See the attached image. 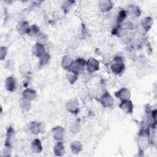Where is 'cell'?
I'll use <instances>...</instances> for the list:
<instances>
[{
  "label": "cell",
  "instance_id": "24",
  "mask_svg": "<svg viewBox=\"0 0 157 157\" xmlns=\"http://www.w3.org/2000/svg\"><path fill=\"white\" fill-rule=\"evenodd\" d=\"M40 33L39 28L36 25H33L29 26L28 34L31 37H36Z\"/></svg>",
  "mask_w": 157,
  "mask_h": 157
},
{
  "label": "cell",
  "instance_id": "29",
  "mask_svg": "<svg viewBox=\"0 0 157 157\" xmlns=\"http://www.w3.org/2000/svg\"><path fill=\"white\" fill-rule=\"evenodd\" d=\"M30 70H31L30 65L26 63L22 64L19 67V71L22 75H26L29 74V72H30Z\"/></svg>",
  "mask_w": 157,
  "mask_h": 157
},
{
  "label": "cell",
  "instance_id": "31",
  "mask_svg": "<svg viewBox=\"0 0 157 157\" xmlns=\"http://www.w3.org/2000/svg\"><path fill=\"white\" fill-rule=\"evenodd\" d=\"M20 105L22 109H23L25 110H28L31 107V101L29 100H27L23 98H22L20 101Z\"/></svg>",
  "mask_w": 157,
  "mask_h": 157
},
{
  "label": "cell",
  "instance_id": "3",
  "mask_svg": "<svg viewBox=\"0 0 157 157\" xmlns=\"http://www.w3.org/2000/svg\"><path fill=\"white\" fill-rule=\"evenodd\" d=\"M66 108L67 110L71 113L77 114L79 112L78 101L76 98H72L69 100L66 104Z\"/></svg>",
  "mask_w": 157,
  "mask_h": 157
},
{
  "label": "cell",
  "instance_id": "9",
  "mask_svg": "<svg viewBox=\"0 0 157 157\" xmlns=\"http://www.w3.org/2000/svg\"><path fill=\"white\" fill-rule=\"evenodd\" d=\"M43 125L40 122L31 121L29 124V129L32 134H38L42 131Z\"/></svg>",
  "mask_w": 157,
  "mask_h": 157
},
{
  "label": "cell",
  "instance_id": "23",
  "mask_svg": "<svg viewBox=\"0 0 157 157\" xmlns=\"http://www.w3.org/2000/svg\"><path fill=\"white\" fill-rule=\"evenodd\" d=\"M73 61L74 60L72 59V58L69 55L64 56L61 61V66L63 68L67 70V69L70 67Z\"/></svg>",
  "mask_w": 157,
  "mask_h": 157
},
{
  "label": "cell",
  "instance_id": "17",
  "mask_svg": "<svg viewBox=\"0 0 157 157\" xmlns=\"http://www.w3.org/2000/svg\"><path fill=\"white\" fill-rule=\"evenodd\" d=\"M22 95L23 98L31 101L36 98L37 93L32 88H27L23 91Z\"/></svg>",
  "mask_w": 157,
  "mask_h": 157
},
{
  "label": "cell",
  "instance_id": "7",
  "mask_svg": "<svg viewBox=\"0 0 157 157\" xmlns=\"http://www.w3.org/2000/svg\"><path fill=\"white\" fill-rule=\"evenodd\" d=\"M115 96L122 101L128 100L131 98V92L126 88H122L115 93Z\"/></svg>",
  "mask_w": 157,
  "mask_h": 157
},
{
  "label": "cell",
  "instance_id": "15",
  "mask_svg": "<svg viewBox=\"0 0 157 157\" xmlns=\"http://www.w3.org/2000/svg\"><path fill=\"white\" fill-rule=\"evenodd\" d=\"M15 135V131L12 127L9 126L7 130V134H6V139L5 142V146L6 147L10 148L11 144L12 142V140L14 137Z\"/></svg>",
  "mask_w": 157,
  "mask_h": 157
},
{
  "label": "cell",
  "instance_id": "33",
  "mask_svg": "<svg viewBox=\"0 0 157 157\" xmlns=\"http://www.w3.org/2000/svg\"><path fill=\"white\" fill-rule=\"evenodd\" d=\"M7 53V48L5 46H1L0 48V58L1 60H3Z\"/></svg>",
  "mask_w": 157,
  "mask_h": 157
},
{
  "label": "cell",
  "instance_id": "12",
  "mask_svg": "<svg viewBox=\"0 0 157 157\" xmlns=\"http://www.w3.org/2000/svg\"><path fill=\"white\" fill-rule=\"evenodd\" d=\"M127 13L132 17L136 18L140 15L141 10L140 8L135 4H131L128 7Z\"/></svg>",
  "mask_w": 157,
  "mask_h": 157
},
{
  "label": "cell",
  "instance_id": "11",
  "mask_svg": "<svg viewBox=\"0 0 157 157\" xmlns=\"http://www.w3.org/2000/svg\"><path fill=\"white\" fill-rule=\"evenodd\" d=\"M64 130L63 128L60 126H57L53 128L52 129L53 137L55 140L58 141H60L63 139L64 136Z\"/></svg>",
  "mask_w": 157,
  "mask_h": 157
},
{
  "label": "cell",
  "instance_id": "19",
  "mask_svg": "<svg viewBox=\"0 0 157 157\" xmlns=\"http://www.w3.org/2000/svg\"><path fill=\"white\" fill-rule=\"evenodd\" d=\"M54 153L57 156H62L65 153V149L64 146L62 142L58 141L55 145L54 149H53Z\"/></svg>",
  "mask_w": 157,
  "mask_h": 157
},
{
  "label": "cell",
  "instance_id": "2",
  "mask_svg": "<svg viewBox=\"0 0 157 157\" xmlns=\"http://www.w3.org/2000/svg\"><path fill=\"white\" fill-rule=\"evenodd\" d=\"M125 69L124 64L123 58L120 56H116L113 59V62L111 64V69L115 74H121Z\"/></svg>",
  "mask_w": 157,
  "mask_h": 157
},
{
  "label": "cell",
  "instance_id": "5",
  "mask_svg": "<svg viewBox=\"0 0 157 157\" xmlns=\"http://www.w3.org/2000/svg\"><path fill=\"white\" fill-rule=\"evenodd\" d=\"M4 85L6 90L10 92H14L17 88V80L13 77H8L6 78Z\"/></svg>",
  "mask_w": 157,
  "mask_h": 157
},
{
  "label": "cell",
  "instance_id": "27",
  "mask_svg": "<svg viewBox=\"0 0 157 157\" xmlns=\"http://www.w3.org/2000/svg\"><path fill=\"white\" fill-rule=\"evenodd\" d=\"M48 40V36L44 33H40L37 36V43L45 45Z\"/></svg>",
  "mask_w": 157,
  "mask_h": 157
},
{
  "label": "cell",
  "instance_id": "8",
  "mask_svg": "<svg viewBox=\"0 0 157 157\" xmlns=\"http://www.w3.org/2000/svg\"><path fill=\"white\" fill-rule=\"evenodd\" d=\"M139 135L140 136L137 140V145L139 150L143 151L148 147L149 144V139L148 137V134L140 133Z\"/></svg>",
  "mask_w": 157,
  "mask_h": 157
},
{
  "label": "cell",
  "instance_id": "6",
  "mask_svg": "<svg viewBox=\"0 0 157 157\" xmlns=\"http://www.w3.org/2000/svg\"><path fill=\"white\" fill-rule=\"evenodd\" d=\"M86 67L87 71L90 73H93L99 69V63L94 58H90L86 62Z\"/></svg>",
  "mask_w": 157,
  "mask_h": 157
},
{
  "label": "cell",
  "instance_id": "25",
  "mask_svg": "<svg viewBox=\"0 0 157 157\" xmlns=\"http://www.w3.org/2000/svg\"><path fill=\"white\" fill-rule=\"evenodd\" d=\"M127 16V12L123 9L120 10L117 17V25H121V23L124 20Z\"/></svg>",
  "mask_w": 157,
  "mask_h": 157
},
{
  "label": "cell",
  "instance_id": "14",
  "mask_svg": "<svg viewBox=\"0 0 157 157\" xmlns=\"http://www.w3.org/2000/svg\"><path fill=\"white\" fill-rule=\"evenodd\" d=\"M29 28V25L26 21H20L17 25V30L21 35L28 33Z\"/></svg>",
  "mask_w": 157,
  "mask_h": 157
},
{
  "label": "cell",
  "instance_id": "20",
  "mask_svg": "<svg viewBox=\"0 0 157 157\" xmlns=\"http://www.w3.org/2000/svg\"><path fill=\"white\" fill-rule=\"evenodd\" d=\"M152 25H153V19L150 17L144 18L141 21V25L145 31H149Z\"/></svg>",
  "mask_w": 157,
  "mask_h": 157
},
{
  "label": "cell",
  "instance_id": "13",
  "mask_svg": "<svg viewBox=\"0 0 157 157\" xmlns=\"http://www.w3.org/2000/svg\"><path fill=\"white\" fill-rule=\"evenodd\" d=\"M32 53L36 56L40 58L45 53L44 45L39 43H36L32 48Z\"/></svg>",
  "mask_w": 157,
  "mask_h": 157
},
{
  "label": "cell",
  "instance_id": "30",
  "mask_svg": "<svg viewBox=\"0 0 157 157\" xmlns=\"http://www.w3.org/2000/svg\"><path fill=\"white\" fill-rule=\"evenodd\" d=\"M77 76H78L77 75L69 71L66 73V77L67 80L69 83H71V84H73L76 82V80H77Z\"/></svg>",
  "mask_w": 157,
  "mask_h": 157
},
{
  "label": "cell",
  "instance_id": "18",
  "mask_svg": "<svg viewBox=\"0 0 157 157\" xmlns=\"http://www.w3.org/2000/svg\"><path fill=\"white\" fill-rule=\"evenodd\" d=\"M31 147L32 151L34 153H40L42 150V146L41 142L37 139H36L32 141Z\"/></svg>",
  "mask_w": 157,
  "mask_h": 157
},
{
  "label": "cell",
  "instance_id": "28",
  "mask_svg": "<svg viewBox=\"0 0 157 157\" xmlns=\"http://www.w3.org/2000/svg\"><path fill=\"white\" fill-rule=\"evenodd\" d=\"M50 56L48 53H45L44 55H42L40 58H39V64L41 66L46 65L50 61Z\"/></svg>",
  "mask_w": 157,
  "mask_h": 157
},
{
  "label": "cell",
  "instance_id": "22",
  "mask_svg": "<svg viewBox=\"0 0 157 157\" xmlns=\"http://www.w3.org/2000/svg\"><path fill=\"white\" fill-rule=\"evenodd\" d=\"M71 150L72 152L74 154L78 153L82 149V144L77 140H75L71 142L70 145Z\"/></svg>",
  "mask_w": 157,
  "mask_h": 157
},
{
  "label": "cell",
  "instance_id": "4",
  "mask_svg": "<svg viewBox=\"0 0 157 157\" xmlns=\"http://www.w3.org/2000/svg\"><path fill=\"white\" fill-rule=\"evenodd\" d=\"M99 102L103 107L109 108L111 107L113 105L114 100L112 96L108 92H105L100 98Z\"/></svg>",
  "mask_w": 157,
  "mask_h": 157
},
{
  "label": "cell",
  "instance_id": "16",
  "mask_svg": "<svg viewBox=\"0 0 157 157\" xmlns=\"http://www.w3.org/2000/svg\"><path fill=\"white\" fill-rule=\"evenodd\" d=\"M99 7L101 10L103 12L110 10L113 7V3L109 0H102L99 2Z\"/></svg>",
  "mask_w": 157,
  "mask_h": 157
},
{
  "label": "cell",
  "instance_id": "21",
  "mask_svg": "<svg viewBox=\"0 0 157 157\" xmlns=\"http://www.w3.org/2000/svg\"><path fill=\"white\" fill-rule=\"evenodd\" d=\"M75 1H64L61 4V8L65 13H67L72 9Z\"/></svg>",
  "mask_w": 157,
  "mask_h": 157
},
{
  "label": "cell",
  "instance_id": "1",
  "mask_svg": "<svg viewBox=\"0 0 157 157\" xmlns=\"http://www.w3.org/2000/svg\"><path fill=\"white\" fill-rule=\"evenodd\" d=\"M86 62L83 58H77L72 61L67 71L78 75L83 70L85 66H86Z\"/></svg>",
  "mask_w": 157,
  "mask_h": 157
},
{
  "label": "cell",
  "instance_id": "10",
  "mask_svg": "<svg viewBox=\"0 0 157 157\" xmlns=\"http://www.w3.org/2000/svg\"><path fill=\"white\" fill-rule=\"evenodd\" d=\"M119 107L123 111L127 113H131L133 112V104L132 101L129 99L122 101Z\"/></svg>",
  "mask_w": 157,
  "mask_h": 157
},
{
  "label": "cell",
  "instance_id": "32",
  "mask_svg": "<svg viewBox=\"0 0 157 157\" xmlns=\"http://www.w3.org/2000/svg\"><path fill=\"white\" fill-rule=\"evenodd\" d=\"M70 130L73 134L78 133L80 130V124L78 122H74L70 127Z\"/></svg>",
  "mask_w": 157,
  "mask_h": 157
},
{
  "label": "cell",
  "instance_id": "26",
  "mask_svg": "<svg viewBox=\"0 0 157 157\" xmlns=\"http://www.w3.org/2000/svg\"><path fill=\"white\" fill-rule=\"evenodd\" d=\"M124 32H125L124 29L121 26V25H117V26H115L112 30V34L118 37L123 36V34H124Z\"/></svg>",
  "mask_w": 157,
  "mask_h": 157
}]
</instances>
